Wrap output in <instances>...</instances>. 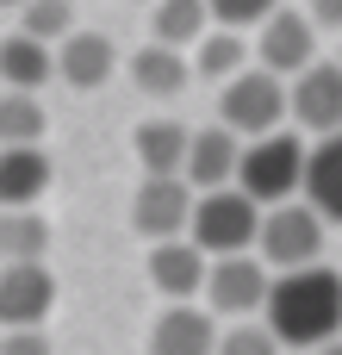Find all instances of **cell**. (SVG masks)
I'll list each match as a JSON object with an SVG mask.
<instances>
[{
    "label": "cell",
    "instance_id": "ba28073f",
    "mask_svg": "<svg viewBox=\"0 0 342 355\" xmlns=\"http://www.w3.org/2000/svg\"><path fill=\"white\" fill-rule=\"evenodd\" d=\"M255 62H262V69H274L280 81L305 75V69L318 62V25H312V12L280 6V12L255 31Z\"/></svg>",
    "mask_w": 342,
    "mask_h": 355
},
{
    "label": "cell",
    "instance_id": "5b68a950",
    "mask_svg": "<svg viewBox=\"0 0 342 355\" xmlns=\"http://www.w3.org/2000/svg\"><path fill=\"white\" fill-rule=\"evenodd\" d=\"M324 212L312 200H287V206H268L262 212V237H255V256L274 268V275H293V268H312L324 256Z\"/></svg>",
    "mask_w": 342,
    "mask_h": 355
},
{
    "label": "cell",
    "instance_id": "603a6c76",
    "mask_svg": "<svg viewBox=\"0 0 342 355\" xmlns=\"http://www.w3.org/2000/svg\"><path fill=\"white\" fill-rule=\"evenodd\" d=\"M44 131H50L44 100H37V94L0 87V150H6V144H44Z\"/></svg>",
    "mask_w": 342,
    "mask_h": 355
},
{
    "label": "cell",
    "instance_id": "f546056e",
    "mask_svg": "<svg viewBox=\"0 0 342 355\" xmlns=\"http://www.w3.org/2000/svg\"><path fill=\"white\" fill-rule=\"evenodd\" d=\"M0 6H25V0H0Z\"/></svg>",
    "mask_w": 342,
    "mask_h": 355
},
{
    "label": "cell",
    "instance_id": "e0dca14e",
    "mask_svg": "<svg viewBox=\"0 0 342 355\" xmlns=\"http://www.w3.org/2000/svg\"><path fill=\"white\" fill-rule=\"evenodd\" d=\"M50 69H56V50H50L44 37H31V31H6V37H0V87L37 94V87L50 81Z\"/></svg>",
    "mask_w": 342,
    "mask_h": 355
},
{
    "label": "cell",
    "instance_id": "5bb4252c",
    "mask_svg": "<svg viewBox=\"0 0 342 355\" xmlns=\"http://www.w3.org/2000/svg\"><path fill=\"white\" fill-rule=\"evenodd\" d=\"M218 337H224L218 318L187 300V306H168L150 324V355H218Z\"/></svg>",
    "mask_w": 342,
    "mask_h": 355
},
{
    "label": "cell",
    "instance_id": "30bf717a",
    "mask_svg": "<svg viewBox=\"0 0 342 355\" xmlns=\"http://www.w3.org/2000/svg\"><path fill=\"white\" fill-rule=\"evenodd\" d=\"M212 281V256L193 243V237H168V243H150V287L168 300V306H187L199 300Z\"/></svg>",
    "mask_w": 342,
    "mask_h": 355
},
{
    "label": "cell",
    "instance_id": "4fadbf2b",
    "mask_svg": "<svg viewBox=\"0 0 342 355\" xmlns=\"http://www.w3.org/2000/svg\"><path fill=\"white\" fill-rule=\"evenodd\" d=\"M237 162H243V137H237L231 125L193 131V150H187V181H193V193L237 187Z\"/></svg>",
    "mask_w": 342,
    "mask_h": 355
},
{
    "label": "cell",
    "instance_id": "7c38bea8",
    "mask_svg": "<svg viewBox=\"0 0 342 355\" xmlns=\"http://www.w3.org/2000/svg\"><path fill=\"white\" fill-rule=\"evenodd\" d=\"M112 69H118V44L106 37V31H69L62 44H56V75L69 81V87H106L112 81Z\"/></svg>",
    "mask_w": 342,
    "mask_h": 355
},
{
    "label": "cell",
    "instance_id": "83f0119b",
    "mask_svg": "<svg viewBox=\"0 0 342 355\" xmlns=\"http://www.w3.org/2000/svg\"><path fill=\"white\" fill-rule=\"evenodd\" d=\"M305 12H312V25H318V31H342V0H312Z\"/></svg>",
    "mask_w": 342,
    "mask_h": 355
},
{
    "label": "cell",
    "instance_id": "6da1fadb",
    "mask_svg": "<svg viewBox=\"0 0 342 355\" xmlns=\"http://www.w3.org/2000/svg\"><path fill=\"white\" fill-rule=\"evenodd\" d=\"M262 324L287 349H324L330 337H342V275L324 268V262L293 268V275H274V293H268Z\"/></svg>",
    "mask_w": 342,
    "mask_h": 355
},
{
    "label": "cell",
    "instance_id": "9a60e30c",
    "mask_svg": "<svg viewBox=\"0 0 342 355\" xmlns=\"http://www.w3.org/2000/svg\"><path fill=\"white\" fill-rule=\"evenodd\" d=\"M50 193V156L44 144H6L0 150V212L37 206Z\"/></svg>",
    "mask_w": 342,
    "mask_h": 355
},
{
    "label": "cell",
    "instance_id": "277c9868",
    "mask_svg": "<svg viewBox=\"0 0 342 355\" xmlns=\"http://www.w3.org/2000/svg\"><path fill=\"white\" fill-rule=\"evenodd\" d=\"M280 119H293V94H287V81H280L274 69L255 62V69H243L237 81H224V94H218V125H231L243 144L280 131Z\"/></svg>",
    "mask_w": 342,
    "mask_h": 355
},
{
    "label": "cell",
    "instance_id": "d6986e66",
    "mask_svg": "<svg viewBox=\"0 0 342 355\" xmlns=\"http://www.w3.org/2000/svg\"><path fill=\"white\" fill-rule=\"evenodd\" d=\"M131 81L143 87V94H156V100H174L187 81H193V56L187 50H174V44H143L137 56H131Z\"/></svg>",
    "mask_w": 342,
    "mask_h": 355
},
{
    "label": "cell",
    "instance_id": "3957f363",
    "mask_svg": "<svg viewBox=\"0 0 342 355\" xmlns=\"http://www.w3.org/2000/svg\"><path fill=\"white\" fill-rule=\"evenodd\" d=\"M262 212H268V206H255L243 187H212V193H199L187 237H193L212 262H218V256H249L255 237H262Z\"/></svg>",
    "mask_w": 342,
    "mask_h": 355
},
{
    "label": "cell",
    "instance_id": "7402d4cb",
    "mask_svg": "<svg viewBox=\"0 0 342 355\" xmlns=\"http://www.w3.org/2000/svg\"><path fill=\"white\" fill-rule=\"evenodd\" d=\"M243 69H249V37H243V31L212 25V31L193 44V75H199V81H237Z\"/></svg>",
    "mask_w": 342,
    "mask_h": 355
},
{
    "label": "cell",
    "instance_id": "d4e9b609",
    "mask_svg": "<svg viewBox=\"0 0 342 355\" xmlns=\"http://www.w3.org/2000/svg\"><path fill=\"white\" fill-rule=\"evenodd\" d=\"M206 6H212V25L224 31H262L280 12V0H206Z\"/></svg>",
    "mask_w": 342,
    "mask_h": 355
},
{
    "label": "cell",
    "instance_id": "f1b7e54d",
    "mask_svg": "<svg viewBox=\"0 0 342 355\" xmlns=\"http://www.w3.org/2000/svg\"><path fill=\"white\" fill-rule=\"evenodd\" d=\"M312 355H342V337H330V343H324V349H312Z\"/></svg>",
    "mask_w": 342,
    "mask_h": 355
},
{
    "label": "cell",
    "instance_id": "4316f807",
    "mask_svg": "<svg viewBox=\"0 0 342 355\" xmlns=\"http://www.w3.org/2000/svg\"><path fill=\"white\" fill-rule=\"evenodd\" d=\"M0 355H50L44 331H0Z\"/></svg>",
    "mask_w": 342,
    "mask_h": 355
},
{
    "label": "cell",
    "instance_id": "9c48e42d",
    "mask_svg": "<svg viewBox=\"0 0 342 355\" xmlns=\"http://www.w3.org/2000/svg\"><path fill=\"white\" fill-rule=\"evenodd\" d=\"M56 306L50 262H6L0 268V331H37Z\"/></svg>",
    "mask_w": 342,
    "mask_h": 355
},
{
    "label": "cell",
    "instance_id": "52a82bcc",
    "mask_svg": "<svg viewBox=\"0 0 342 355\" xmlns=\"http://www.w3.org/2000/svg\"><path fill=\"white\" fill-rule=\"evenodd\" d=\"M268 293H274V268L262 256H218L212 262V281H206V306L218 318H262L268 312Z\"/></svg>",
    "mask_w": 342,
    "mask_h": 355
},
{
    "label": "cell",
    "instance_id": "cb8c5ba5",
    "mask_svg": "<svg viewBox=\"0 0 342 355\" xmlns=\"http://www.w3.org/2000/svg\"><path fill=\"white\" fill-rule=\"evenodd\" d=\"M19 31H31V37H44V44H62V37L75 31V6H69V0H25V6H19Z\"/></svg>",
    "mask_w": 342,
    "mask_h": 355
},
{
    "label": "cell",
    "instance_id": "4dcf8cb0",
    "mask_svg": "<svg viewBox=\"0 0 342 355\" xmlns=\"http://www.w3.org/2000/svg\"><path fill=\"white\" fill-rule=\"evenodd\" d=\"M137 6H156V0H137Z\"/></svg>",
    "mask_w": 342,
    "mask_h": 355
},
{
    "label": "cell",
    "instance_id": "8fae6325",
    "mask_svg": "<svg viewBox=\"0 0 342 355\" xmlns=\"http://www.w3.org/2000/svg\"><path fill=\"white\" fill-rule=\"evenodd\" d=\"M287 94H293L299 131H318V137L342 131V62H324V56H318L305 75L287 81Z\"/></svg>",
    "mask_w": 342,
    "mask_h": 355
},
{
    "label": "cell",
    "instance_id": "ffe728a7",
    "mask_svg": "<svg viewBox=\"0 0 342 355\" xmlns=\"http://www.w3.org/2000/svg\"><path fill=\"white\" fill-rule=\"evenodd\" d=\"M6 262H50V218L37 206L0 212V268Z\"/></svg>",
    "mask_w": 342,
    "mask_h": 355
},
{
    "label": "cell",
    "instance_id": "44dd1931",
    "mask_svg": "<svg viewBox=\"0 0 342 355\" xmlns=\"http://www.w3.org/2000/svg\"><path fill=\"white\" fill-rule=\"evenodd\" d=\"M206 31H212V6H206V0H156V6H150V37H156V44L193 50Z\"/></svg>",
    "mask_w": 342,
    "mask_h": 355
},
{
    "label": "cell",
    "instance_id": "8992f818",
    "mask_svg": "<svg viewBox=\"0 0 342 355\" xmlns=\"http://www.w3.org/2000/svg\"><path fill=\"white\" fill-rule=\"evenodd\" d=\"M193 181L187 175H143V187L131 193V231L143 243H168V237H187L193 231Z\"/></svg>",
    "mask_w": 342,
    "mask_h": 355
},
{
    "label": "cell",
    "instance_id": "ac0fdd59",
    "mask_svg": "<svg viewBox=\"0 0 342 355\" xmlns=\"http://www.w3.org/2000/svg\"><path fill=\"white\" fill-rule=\"evenodd\" d=\"M299 200H312L330 225H342V131L312 144V156H305V193Z\"/></svg>",
    "mask_w": 342,
    "mask_h": 355
},
{
    "label": "cell",
    "instance_id": "2e32d148",
    "mask_svg": "<svg viewBox=\"0 0 342 355\" xmlns=\"http://www.w3.org/2000/svg\"><path fill=\"white\" fill-rule=\"evenodd\" d=\"M131 150H137V168L143 175H187V150H193V131L181 119H143L131 131Z\"/></svg>",
    "mask_w": 342,
    "mask_h": 355
},
{
    "label": "cell",
    "instance_id": "484cf974",
    "mask_svg": "<svg viewBox=\"0 0 342 355\" xmlns=\"http://www.w3.org/2000/svg\"><path fill=\"white\" fill-rule=\"evenodd\" d=\"M280 349H287V343H280L268 324H255V318H243L237 331L218 337V355H280Z\"/></svg>",
    "mask_w": 342,
    "mask_h": 355
},
{
    "label": "cell",
    "instance_id": "1f68e13d",
    "mask_svg": "<svg viewBox=\"0 0 342 355\" xmlns=\"http://www.w3.org/2000/svg\"><path fill=\"white\" fill-rule=\"evenodd\" d=\"M336 62H342V56H336Z\"/></svg>",
    "mask_w": 342,
    "mask_h": 355
},
{
    "label": "cell",
    "instance_id": "7a4b0ae2",
    "mask_svg": "<svg viewBox=\"0 0 342 355\" xmlns=\"http://www.w3.org/2000/svg\"><path fill=\"white\" fill-rule=\"evenodd\" d=\"M305 156L312 144L299 131H268V137H249L243 144V162H237V187L255 200V206H287L305 193Z\"/></svg>",
    "mask_w": 342,
    "mask_h": 355
}]
</instances>
